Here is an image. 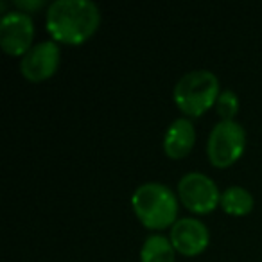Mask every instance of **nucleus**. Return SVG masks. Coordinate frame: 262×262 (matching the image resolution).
Instances as JSON below:
<instances>
[{"instance_id": "1", "label": "nucleus", "mask_w": 262, "mask_h": 262, "mask_svg": "<svg viewBox=\"0 0 262 262\" xmlns=\"http://www.w3.org/2000/svg\"><path fill=\"white\" fill-rule=\"evenodd\" d=\"M101 9L92 0H54L49 4L45 27L58 43L81 45L99 29Z\"/></svg>"}, {"instance_id": "2", "label": "nucleus", "mask_w": 262, "mask_h": 262, "mask_svg": "<svg viewBox=\"0 0 262 262\" xmlns=\"http://www.w3.org/2000/svg\"><path fill=\"white\" fill-rule=\"evenodd\" d=\"M131 208L146 228H171L178 221V198L160 182L140 183L131 194Z\"/></svg>"}, {"instance_id": "3", "label": "nucleus", "mask_w": 262, "mask_h": 262, "mask_svg": "<svg viewBox=\"0 0 262 262\" xmlns=\"http://www.w3.org/2000/svg\"><path fill=\"white\" fill-rule=\"evenodd\" d=\"M219 94V77L207 69H196L176 81L172 99L187 117H201L215 106Z\"/></svg>"}, {"instance_id": "4", "label": "nucleus", "mask_w": 262, "mask_h": 262, "mask_svg": "<svg viewBox=\"0 0 262 262\" xmlns=\"http://www.w3.org/2000/svg\"><path fill=\"white\" fill-rule=\"evenodd\" d=\"M246 149V131L237 120H219L207 140V155L214 167H230Z\"/></svg>"}, {"instance_id": "5", "label": "nucleus", "mask_w": 262, "mask_h": 262, "mask_svg": "<svg viewBox=\"0 0 262 262\" xmlns=\"http://www.w3.org/2000/svg\"><path fill=\"white\" fill-rule=\"evenodd\" d=\"M178 200L194 214H208L221 203L219 187L210 176L190 171L178 182Z\"/></svg>"}, {"instance_id": "6", "label": "nucleus", "mask_w": 262, "mask_h": 262, "mask_svg": "<svg viewBox=\"0 0 262 262\" xmlns=\"http://www.w3.org/2000/svg\"><path fill=\"white\" fill-rule=\"evenodd\" d=\"M34 38V22L31 15L18 9L8 11L0 18V45L9 56L22 58L31 47Z\"/></svg>"}, {"instance_id": "7", "label": "nucleus", "mask_w": 262, "mask_h": 262, "mask_svg": "<svg viewBox=\"0 0 262 262\" xmlns=\"http://www.w3.org/2000/svg\"><path fill=\"white\" fill-rule=\"evenodd\" d=\"M59 51L58 41L43 40L34 43L20 59V72L26 79L33 83H40L56 74L59 67Z\"/></svg>"}, {"instance_id": "8", "label": "nucleus", "mask_w": 262, "mask_h": 262, "mask_svg": "<svg viewBox=\"0 0 262 262\" xmlns=\"http://www.w3.org/2000/svg\"><path fill=\"white\" fill-rule=\"evenodd\" d=\"M169 239L176 251L187 257L200 255L210 243L207 225L198 217H180L169 230Z\"/></svg>"}, {"instance_id": "9", "label": "nucleus", "mask_w": 262, "mask_h": 262, "mask_svg": "<svg viewBox=\"0 0 262 262\" xmlns=\"http://www.w3.org/2000/svg\"><path fill=\"white\" fill-rule=\"evenodd\" d=\"M196 144V127L190 117H178L165 129L164 151L169 158L180 160L192 151Z\"/></svg>"}, {"instance_id": "10", "label": "nucleus", "mask_w": 262, "mask_h": 262, "mask_svg": "<svg viewBox=\"0 0 262 262\" xmlns=\"http://www.w3.org/2000/svg\"><path fill=\"white\" fill-rule=\"evenodd\" d=\"M176 250L171 239L162 233H151L140 248V262H174Z\"/></svg>"}, {"instance_id": "11", "label": "nucleus", "mask_w": 262, "mask_h": 262, "mask_svg": "<svg viewBox=\"0 0 262 262\" xmlns=\"http://www.w3.org/2000/svg\"><path fill=\"white\" fill-rule=\"evenodd\" d=\"M221 208L230 215H248L255 207L253 194L241 185H230L221 192Z\"/></svg>"}, {"instance_id": "12", "label": "nucleus", "mask_w": 262, "mask_h": 262, "mask_svg": "<svg viewBox=\"0 0 262 262\" xmlns=\"http://www.w3.org/2000/svg\"><path fill=\"white\" fill-rule=\"evenodd\" d=\"M215 110H217L221 120H235L233 117L239 112V95L230 88L221 90L217 101H215Z\"/></svg>"}, {"instance_id": "13", "label": "nucleus", "mask_w": 262, "mask_h": 262, "mask_svg": "<svg viewBox=\"0 0 262 262\" xmlns=\"http://www.w3.org/2000/svg\"><path fill=\"white\" fill-rule=\"evenodd\" d=\"M45 2L43 0H16L15 2V9H18V11H24L27 13V15H31V11H36V9H40L41 6H43Z\"/></svg>"}]
</instances>
